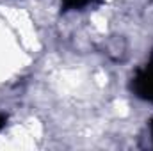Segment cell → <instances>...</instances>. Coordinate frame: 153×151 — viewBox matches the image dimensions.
<instances>
[{
    "label": "cell",
    "mask_w": 153,
    "mask_h": 151,
    "mask_svg": "<svg viewBox=\"0 0 153 151\" xmlns=\"http://www.w3.org/2000/svg\"><path fill=\"white\" fill-rule=\"evenodd\" d=\"M130 89L137 98L153 103V55L144 66L135 71L130 82Z\"/></svg>",
    "instance_id": "6da1fadb"
},
{
    "label": "cell",
    "mask_w": 153,
    "mask_h": 151,
    "mask_svg": "<svg viewBox=\"0 0 153 151\" xmlns=\"http://www.w3.org/2000/svg\"><path fill=\"white\" fill-rule=\"evenodd\" d=\"M62 2V5H64V9H84V7H87V5H91L94 0H61Z\"/></svg>",
    "instance_id": "7a4b0ae2"
},
{
    "label": "cell",
    "mask_w": 153,
    "mask_h": 151,
    "mask_svg": "<svg viewBox=\"0 0 153 151\" xmlns=\"http://www.w3.org/2000/svg\"><path fill=\"white\" fill-rule=\"evenodd\" d=\"M4 126H5V115H4V114L0 112V130H2Z\"/></svg>",
    "instance_id": "3957f363"
},
{
    "label": "cell",
    "mask_w": 153,
    "mask_h": 151,
    "mask_svg": "<svg viewBox=\"0 0 153 151\" xmlns=\"http://www.w3.org/2000/svg\"><path fill=\"white\" fill-rule=\"evenodd\" d=\"M150 132H152V139H153V119H152V123H150Z\"/></svg>",
    "instance_id": "277c9868"
}]
</instances>
